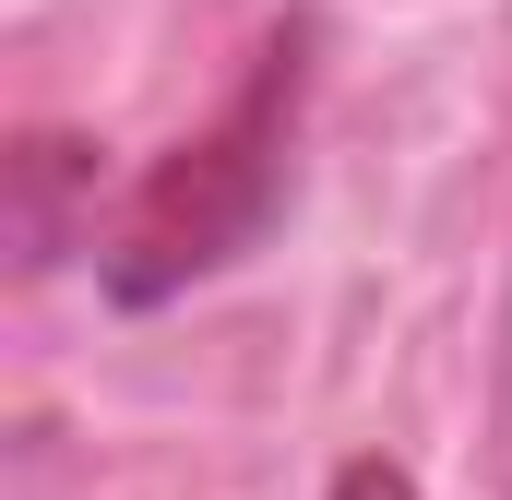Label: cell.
<instances>
[{"label": "cell", "instance_id": "2", "mask_svg": "<svg viewBox=\"0 0 512 500\" xmlns=\"http://www.w3.org/2000/svg\"><path fill=\"white\" fill-rule=\"evenodd\" d=\"M60 179H84V143H48L36 131L12 155V239H24V262H60V239H72L60 227Z\"/></svg>", "mask_w": 512, "mask_h": 500}, {"label": "cell", "instance_id": "1", "mask_svg": "<svg viewBox=\"0 0 512 500\" xmlns=\"http://www.w3.org/2000/svg\"><path fill=\"white\" fill-rule=\"evenodd\" d=\"M298 108H310V24L262 36L239 96L191 131L179 155H155V179L131 191L120 239H108V298L120 310H167L203 274L251 262L274 203H286V155H298Z\"/></svg>", "mask_w": 512, "mask_h": 500}, {"label": "cell", "instance_id": "3", "mask_svg": "<svg viewBox=\"0 0 512 500\" xmlns=\"http://www.w3.org/2000/svg\"><path fill=\"white\" fill-rule=\"evenodd\" d=\"M334 500H417V477H405V465H382V453H358V465L334 477Z\"/></svg>", "mask_w": 512, "mask_h": 500}]
</instances>
